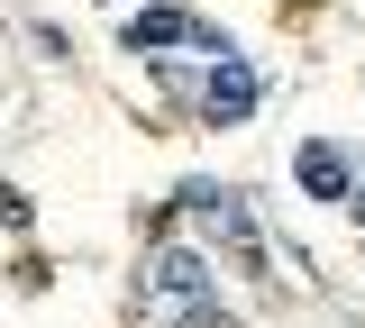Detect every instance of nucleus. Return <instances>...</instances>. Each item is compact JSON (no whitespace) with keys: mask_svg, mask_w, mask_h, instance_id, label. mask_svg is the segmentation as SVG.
<instances>
[{"mask_svg":"<svg viewBox=\"0 0 365 328\" xmlns=\"http://www.w3.org/2000/svg\"><path fill=\"white\" fill-rule=\"evenodd\" d=\"M201 119L210 128H237V119H256V100H265V83H256V64L247 55H210V73H201Z\"/></svg>","mask_w":365,"mask_h":328,"instance_id":"1","label":"nucleus"},{"mask_svg":"<svg viewBox=\"0 0 365 328\" xmlns=\"http://www.w3.org/2000/svg\"><path fill=\"white\" fill-rule=\"evenodd\" d=\"M119 37H128L137 55H155V46H201V55H228V37L210 28V18H192V9H137Z\"/></svg>","mask_w":365,"mask_h":328,"instance_id":"2","label":"nucleus"},{"mask_svg":"<svg viewBox=\"0 0 365 328\" xmlns=\"http://www.w3.org/2000/svg\"><path fill=\"white\" fill-rule=\"evenodd\" d=\"M146 292H155V301H174V310H192V301H210V265H201V255H182V246H165V255L146 265Z\"/></svg>","mask_w":365,"mask_h":328,"instance_id":"3","label":"nucleus"},{"mask_svg":"<svg viewBox=\"0 0 365 328\" xmlns=\"http://www.w3.org/2000/svg\"><path fill=\"white\" fill-rule=\"evenodd\" d=\"M302 191H311V201H347V191H356V164H347V146H329V137H311V146H302Z\"/></svg>","mask_w":365,"mask_h":328,"instance_id":"4","label":"nucleus"},{"mask_svg":"<svg viewBox=\"0 0 365 328\" xmlns=\"http://www.w3.org/2000/svg\"><path fill=\"white\" fill-rule=\"evenodd\" d=\"M347 210H356V228H365V183H356V191H347Z\"/></svg>","mask_w":365,"mask_h":328,"instance_id":"5","label":"nucleus"}]
</instances>
